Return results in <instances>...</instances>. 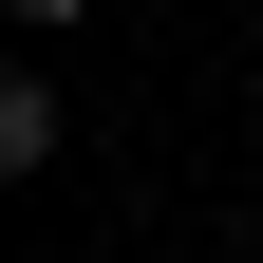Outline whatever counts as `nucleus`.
Instances as JSON below:
<instances>
[{
    "instance_id": "nucleus-1",
    "label": "nucleus",
    "mask_w": 263,
    "mask_h": 263,
    "mask_svg": "<svg viewBox=\"0 0 263 263\" xmlns=\"http://www.w3.org/2000/svg\"><path fill=\"white\" fill-rule=\"evenodd\" d=\"M19 19H94V0H19Z\"/></svg>"
}]
</instances>
